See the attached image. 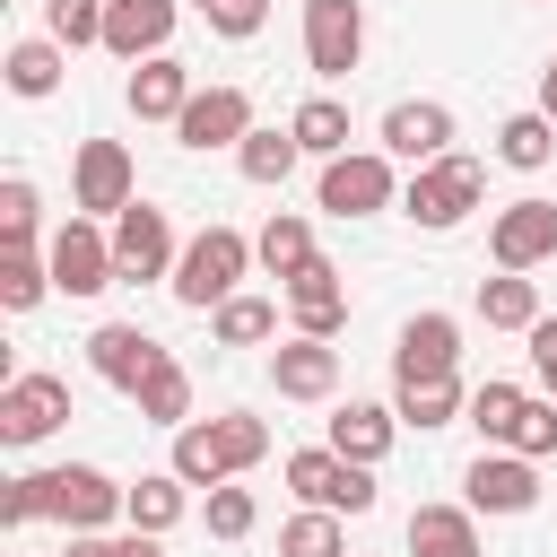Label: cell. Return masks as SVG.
I'll return each mask as SVG.
<instances>
[{
	"label": "cell",
	"mask_w": 557,
	"mask_h": 557,
	"mask_svg": "<svg viewBox=\"0 0 557 557\" xmlns=\"http://www.w3.org/2000/svg\"><path fill=\"white\" fill-rule=\"evenodd\" d=\"M487 200V165L479 157H435V165H409V183H400V218L409 226H426V235H453L470 209Z\"/></svg>",
	"instance_id": "1"
},
{
	"label": "cell",
	"mask_w": 557,
	"mask_h": 557,
	"mask_svg": "<svg viewBox=\"0 0 557 557\" xmlns=\"http://www.w3.org/2000/svg\"><path fill=\"white\" fill-rule=\"evenodd\" d=\"M244 270H252V235L244 226H200L191 244H183V261H174V305H191V313H218L235 287H244Z\"/></svg>",
	"instance_id": "2"
},
{
	"label": "cell",
	"mask_w": 557,
	"mask_h": 557,
	"mask_svg": "<svg viewBox=\"0 0 557 557\" xmlns=\"http://www.w3.org/2000/svg\"><path fill=\"white\" fill-rule=\"evenodd\" d=\"M392 165H400L392 148H348V157H322L313 200H322L331 218H374V209H392V200H400V174H392Z\"/></svg>",
	"instance_id": "3"
},
{
	"label": "cell",
	"mask_w": 557,
	"mask_h": 557,
	"mask_svg": "<svg viewBox=\"0 0 557 557\" xmlns=\"http://www.w3.org/2000/svg\"><path fill=\"white\" fill-rule=\"evenodd\" d=\"M35 496H44V513H52L61 531H104V522H122V505H131V487H113L96 461L35 470Z\"/></svg>",
	"instance_id": "4"
},
{
	"label": "cell",
	"mask_w": 557,
	"mask_h": 557,
	"mask_svg": "<svg viewBox=\"0 0 557 557\" xmlns=\"http://www.w3.org/2000/svg\"><path fill=\"white\" fill-rule=\"evenodd\" d=\"M278 479H287L305 505H331V513H374V470H366V461H348V453H331V444L287 453V461H278Z\"/></svg>",
	"instance_id": "5"
},
{
	"label": "cell",
	"mask_w": 557,
	"mask_h": 557,
	"mask_svg": "<svg viewBox=\"0 0 557 557\" xmlns=\"http://www.w3.org/2000/svg\"><path fill=\"white\" fill-rule=\"evenodd\" d=\"M461 505L470 513H531L540 505V461L513 444H479V461L461 470Z\"/></svg>",
	"instance_id": "6"
},
{
	"label": "cell",
	"mask_w": 557,
	"mask_h": 557,
	"mask_svg": "<svg viewBox=\"0 0 557 557\" xmlns=\"http://www.w3.org/2000/svg\"><path fill=\"white\" fill-rule=\"evenodd\" d=\"M131 200H139L131 148H122V139H78V157H70V209H87V218H122Z\"/></svg>",
	"instance_id": "7"
},
{
	"label": "cell",
	"mask_w": 557,
	"mask_h": 557,
	"mask_svg": "<svg viewBox=\"0 0 557 557\" xmlns=\"http://www.w3.org/2000/svg\"><path fill=\"white\" fill-rule=\"evenodd\" d=\"M44 261H52V287H61V296H104V287L122 278V270H113V235H104L96 218H70V226H52Z\"/></svg>",
	"instance_id": "8"
},
{
	"label": "cell",
	"mask_w": 557,
	"mask_h": 557,
	"mask_svg": "<svg viewBox=\"0 0 557 557\" xmlns=\"http://www.w3.org/2000/svg\"><path fill=\"white\" fill-rule=\"evenodd\" d=\"M366 61V0H305V70L348 78Z\"/></svg>",
	"instance_id": "9"
},
{
	"label": "cell",
	"mask_w": 557,
	"mask_h": 557,
	"mask_svg": "<svg viewBox=\"0 0 557 557\" xmlns=\"http://www.w3.org/2000/svg\"><path fill=\"white\" fill-rule=\"evenodd\" d=\"M174 261H183L174 218H165V209H148V200H131V209L113 218V270L139 287V278H174Z\"/></svg>",
	"instance_id": "10"
},
{
	"label": "cell",
	"mask_w": 557,
	"mask_h": 557,
	"mask_svg": "<svg viewBox=\"0 0 557 557\" xmlns=\"http://www.w3.org/2000/svg\"><path fill=\"white\" fill-rule=\"evenodd\" d=\"M487 261L496 270H540L557 261V200H505L487 218Z\"/></svg>",
	"instance_id": "11"
},
{
	"label": "cell",
	"mask_w": 557,
	"mask_h": 557,
	"mask_svg": "<svg viewBox=\"0 0 557 557\" xmlns=\"http://www.w3.org/2000/svg\"><path fill=\"white\" fill-rule=\"evenodd\" d=\"M461 366V322L453 313H409L400 322V339H392V383H435V374H453Z\"/></svg>",
	"instance_id": "12"
},
{
	"label": "cell",
	"mask_w": 557,
	"mask_h": 557,
	"mask_svg": "<svg viewBox=\"0 0 557 557\" xmlns=\"http://www.w3.org/2000/svg\"><path fill=\"white\" fill-rule=\"evenodd\" d=\"M70 418V383L61 374H9L0 383V444H44Z\"/></svg>",
	"instance_id": "13"
},
{
	"label": "cell",
	"mask_w": 557,
	"mask_h": 557,
	"mask_svg": "<svg viewBox=\"0 0 557 557\" xmlns=\"http://www.w3.org/2000/svg\"><path fill=\"white\" fill-rule=\"evenodd\" d=\"M383 148H392L400 165H435V157H453V104H435V96H400V104L383 113Z\"/></svg>",
	"instance_id": "14"
},
{
	"label": "cell",
	"mask_w": 557,
	"mask_h": 557,
	"mask_svg": "<svg viewBox=\"0 0 557 557\" xmlns=\"http://www.w3.org/2000/svg\"><path fill=\"white\" fill-rule=\"evenodd\" d=\"M278 296H287V313H296V331H305V339H339V322H348L339 261H322V252H313V261H305V270H296Z\"/></svg>",
	"instance_id": "15"
},
{
	"label": "cell",
	"mask_w": 557,
	"mask_h": 557,
	"mask_svg": "<svg viewBox=\"0 0 557 557\" xmlns=\"http://www.w3.org/2000/svg\"><path fill=\"white\" fill-rule=\"evenodd\" d=\"M87 366H96V383H113V392H139V383L165 366V339H148L139 322H104V331L87 339Z\"/></svg>",
	"instance_id": "16"
},
{
	"label": "cell",
	"mask_w": 557,
	"mask_h": 557,
	"mask_svg": "<svg viewBox=\"0 0 557 557\" xmlns=\"http://www.w3.org/2000/svg\"><path fill=\"white\" fill-rule=\"evenodd\" d=\"M174 17H183V0H104V52L148 61V52L174 44Z\"/></svg>",
	"instance_id": "17"
},
{
	"label": "cell",
	"mask_w": 557,
	"mask_h": 557,
	"mask_svg": "<svg viewBox=\"0 0 557 557\" xmlns=\"http://www.w3.org/2000/svg\"><path fill=\"white\" fill-rule=\"evenodd\" d=\"M244 131H252V96H244V87H191V104H183V122H174L183 148H235Z\"/></svg>",
	"instance_id": "18"
},
{
	"label": "cell",
	"mask_w": 557,
	"mask_h": 557,
	"mask_svg": "<svg viewBox=\"0 0 557 557\" xmlns=\"http://www.w3.org/2000/svg\"><path fill=\"white\" fill-rule=\"evenodd\" d=\"M270 383H278V400H331L339 392V348L296 331V339L270 348Z\"/></svg>",
	"instance_id": "19"
},
{
	"label": "cell",
	"mask_w": 557,
	"mask_h": 557,
	"mask_svg": "<svg viewBox=\"0 0 557 557\" xmlns=\"http://www.w3.org/2000/svg\"><path fill=\"white\" fill-rule=\"evenodd\" d=\"M122 104H131L139 122H183V104H191V70H183L174 52H148V61H131Z\"/></svg>",
	"instance_id": "20"
},
{
	"label": "cell",
	"mask_w": 557,
	"mask_h": 557,
	"mask_svg": "<svg viewBox=\"0 0 557 557\" xmlns=\"http://www.w3.org/2000/svg\"><path fill=\"white\" fill-rule=\"evenodd\" d=\"M322 444L374 470V461L400 444V409H383V400H339V409H331V426H322Z\"/></svg>",
	"instance_id": "21"
},
{
	"label": "cell",
	"mask_w": 557,
	"mask_h": 557,
	"mask_svg": "<svg viewBox=\"0 0 557 557\" xmlns=\"http://www.w3.org/2000/svg\"><path fill=\"white\" fill-rule=\"evenodd\" d=\"M165 470H183L200 496H209V487H226V479H235V453H226L218 418H183V426H174V453H165Z\"/></svg>",
	"instance_id": "22"
},
{
	"label": "cell",
	"mask_w": 557,
	"mask_h": 557,
	"mask_svg": "<svg viewBox=\"0 0 557 557\" xmlns=\"http://www.w3.org/2000/svg\"><path fill=\"white\" fill-rule=\"evenodd\" d=\"M183 513H191V479H183V470H139V479H131V505H122L131 531H157V540H165Z\"/></svg>",
	"instance_id": "23"
},
{
	"label": "cell",
	"mask_w": 557,
	"mask_h": 557,
	"mask_svg": "<svg viewBox=\"0 0 557 557\" xmlns=\"http://www.w3.org/2000/svg\"><path fill=\"white\" fill-rule=\"evenodd\" d=\"M409 557H487L470 505H418L409 513Z\"/></svg>",
	"instance_id": "24"
},
{
	"label": "cell",
	"mask_w": 557,
	"mask_h": 557,
	"mask_svg": "<svg viewBox=\"0 0 557 557\" xmlns=\"http://www.w3.org/2000/svg\"><path fill=\"white\" fill-rule=\"evenodd\" d=\"M252 261H261V270L287 287V278L313 261V226H305L296 209H270V218H261V235H252Z\"/></svg>",
	"instance_id": "25"
},
{
	"label": "cell",
	"mask_w": 557,
	"mask_h": 557,
	"mask_svg": "<svg viewBox=\"0 0 557 557\" xmlns=\"http://www.w3.org/2000/svg\"><path fill=\"white\" fill-rule=\"evenodd\" d=\"M296 157H305V148H296V131H287V122H278V131H261V122H252V131L235 139V165H244V183H261V191H278V183L296 174Z\"/></svg>",
	"instance_id": "26"
},
{
	"label": "cell",
	"mask_w": 557,
	"mask_h": 557,
	"mask_svg": "<svg viewBox=\"0 0 557 557\" xmlns=\"http://www.w3.org/2000/svg\"><path fill=\"white\" fill-rule=\"evenodd\" d=\"M479 322H487V331H531V322H540V287H531V270H496V278H479Z\"/></svg>",
	"instance_id": "27"
},
{
	"label": "cell",
	"mask_w": 557,
	"mask_h": 557,
	"mask_svg": "<svg viewBox=\"0 0 557 557\" xmlns=\"http://www.w3.org/2000/svg\"><path fill=\"white\" fill-rule=\"evenodd\" d=\"M392 409H400V426L435 435V426H453V418L470 409V392H461L453 374H435V383H392Z\"/></svg>",
	"instance_id": "28"
},
{
	"label": "cell",
	"mask_w": 557,
	"mask_h": 557,
	"mask_svg": "<svg viewBox=\"0 0 557 557\" xmlns=\"http://www.w3.org/2000/svg\"><path fill=\"white\" fill-rule=\"evenodd\" d=\"M61 52H70V44H52V35H17L9 61H0L9 96H52V87H61Z\"/></svg>",
	"instance_id": "29"
},
{
	"label": "cell",
	"mask_w": 557,
	"mask_h": 557,
	"mask_svg": "<svg viewBox=\"0 0 557 557\" xmlns=\"http://www.w3.org/2000/svg\"><path fill=\"white\" fill-rule=\"evenodd\" d=\"M496 157H505L513 174H540V165L557 157V122H548L540 104H531V113H505V122H496Z\"/></svg>",
	"instance_id": "30"
},
{
	"label": "cell",
	"mask_w": 557,
	"mask_h": 557,
	"mask_svg": "<svg viewBox=\"0 0 557 557\" xmlns=\"http://www.w3.org/2000/svg\"><path fill=\"white\" fill-rule=\"evenodd\" d=\"M287 131H296L305 157H348V104H339V96H305V104L287 113Z\"/></svg>",
	"instance_id": "31"
},
{
	"label": "cell",
	"mask_w": 557,
	"mask_h": 557,
	"mask_svg": "<svg viewBox=\"0 0 557 557\" xmlns=\"http://www.w3.org/2000/svg\"><path fill=\"white\" fill-rule=\"evenodd\" d=\"M44 287H52V261H44L35 244H0V305H9V313H35Z\"/></svg>",
	"instance_id": "32"
},
{
	"label": "cell",
	"mask_w": 557,
	"mask_h": 557,
	"mask_svg": "<svg viewBox=\"0 0 557 557\" xmlns=\"http://www.w3.org/2000/svg\"><path fill=\"white\" fill-rule=\"evenodd\" d=\"M209 331H218L226 348H261V339H278V305H270V296H244V287H235V296H226V305L209 313Z\"/></svg>",
	"instance_id": "33"
},
{
	"label": "cell",
	"mask_w": 557,
	"mask_h": 557,
	"mask_svg": "<svg viewBox=\"0 0 557 557\" xmlns=\"http://www.w3.org/2000/svg\"><path fill=\"white\" fill-rule=\"evenodd\" d=\"M522 400H531L522 383H496V374H487V383L470 392V409H461V418L479 426V444H513V426H522Z\"/></svg>",
	"instance_id": "34"
},
{
	"label": "cell",
	"mask_w": 557,
	"mask_h": 557,
	"mask_svg": "<svg viewBox=\"0 0 557 557\" xmlns=\"http://www.w3.org/2000/svg\"><path fill=\"white\" fill-rule=\"evenodd\" d=\"M278 557H348V531H339V513H331V505H305V513H287V522H278Z\"/></svg>",
	"instance_id": "35"
},
{
	"label": "cell",
	"mask_w": 557,
	"mask_h": 557,
	"mask_svg": "<svg viewBox=\"0 0 557 557\" xmlns=\"http://www.w3.org/2000/svg\"><path fill=\"white\" fill-rule=\"evenodd\" d=\"M131 400H139V418H148V426H183V418H191V374L165 357V366H157V374H148Z\"/></svg>",
	"instance_id": "36"
},
{
	"label": "cell",
	"mask_w": 557,
	"mask_h": 557,
	"mask_svg": "<svg viewBox=\"0 0 557 557\" xmlns=\"http://www.w3.org/2000/svg\"><path fill=\"white\" fill-rule=\"evenodd\" d=\"M200 522H209V540H252V522H261V496L226 479V487H209V496H200Z\"/></svg>",
	"instance_id": "37"
},
{
	"label": "cell",
	"mask_w": 557,
	"mask_h": 557,
	"mask_svg": "<svg viewBox=\"0 0 557 557\" xmlns=\"http://www.w3.org/2000/svg\"><path fill=\"white\" fill-rule=\"evenodd\" d=\"M44 35L70 44V52L104 44V0H44Z\"/></svg>",
	"instance_id": "38"
},
{
	"label": "cell",
	"mask_w": 557,
	"mask_h": 557,
	"mask_svg": "<svg viewBox=\"0 0 557 557\" xmlns=\"http://www.w3.org/2000/svg\"><path fill=\"white\" fill-rule=\"evenodd\" d=\"M35 218H44L35 183H26V174H9V183H0V244H35Z\"/></svg>",
	"instance_id": "39"
},
{
	"label": "cell",
	"mask_w": 557,
	"mask_h": 557,
	"mask_svg": "<svg viewBox=\"0 0 557 557\" xmlns=\"http://www.w3.org/2000/svg\"><path fill=\"white\" fill-rule=\"evenodd\" d=\"M218 435H226V453H235V479H244L252 461H270V418H252V409H226V418H218Z\"/></svg>",
	"instance_id": "40"
},
{
	"label": "cell",
	"mask_w": 557,
	"mask_h": 557,
	"mask_svg": "<svg viewBox=\"0 0 557 557\" xmlns=\"http://www.w3.org/2000/svg\"><path fill=\"white\" fill-rule=\"evenodd\" d=\"M513 453H531V461H548V453H557V400H548V392H531V400H522Z\"/></svg>",
	"instance_id": "41"
},
{
	"label": "cell",
	"mask_w": 557,
	"mask_h": 557,
	"mask_svg": "<svg viewBox=\"0 0 557 557\" xmlns=\"http://www.w3.org/2000/svg\"><path fill=\"white\" fill-rule=\"evenodd\" d=\"M200 17H209L226 44H252V35H261V17H270V0H209Z\"/></svg>",
	"instance_id": "42"
},
{
	"label": "cell",
	"mask_w": 557,
	"mask_h": 557,
	"mask_svg": "<svg viewBox=\"0 0 557 557\" xmlns=\"http://www.w3.org/2000/svg\"><path fill=\"white\" fill-rule=\"evenodd\" d=\"M522 339H531V374H540V392L557 400V313H540Z\"/></svg>",
	"instance_id": "43"
},
{
	"label": "cell",
	"mask_w": 557,
	"mask_h": 557,
	"mask_svg": "<svg viewBox=\"0 0 557 557\" xmlns=\"http://www.w3.org/2000/svg\"><path fill=\"white\" fill-rule=\"evenodd\" d=\"M0 522H9V531H26V522H44V496H35V470L0 487Z\"/></svg>",
	"instance_id": "44"
},
{
	"label": "cell",
	"mask_w": 557,
	"mask_h": 557,
	"mask_svg": "<svg viewBox=\"0 0 557 557\" xmlns=\"http://www.w3.org/2000/svg\"><path fill=\"white\" fill-rule=\"evenodd\" d=\"M61 557H113V540H104V531H70V540H61Z\"/></svg>",
	"instance_id": "45"
},
{
	"label": "cell",
	"mask_w": 557,
	"mask_h": 557,
	"mask_svg": "<svg viewBox=\"0 0 557 557\" xmlns=\"http://www.w3.org/2000/svg\"><path fill=\"white\" fill-rule=\"evenodd\" d=\"M113 557H165V540H157V531H122V540H113Z\"/></svg>",
	"instance_id": "46"
},
{
	"label": "cell",
	"mask_w": 557,
	"mask_h": 557,
	"mask_svg": "<svg viewBox=\"0 0 557 557\" xmlns=\"http://www.w3.org/2000/svg\"><path fill=\"white\" fill-rule=\"evenodd\" d=\"M540 113L557 122V52H548V70H540Z\"/></svg>",
	"instance_id": "47"
},
{
	"label": "cell",
	"mask_w": 557,
	"mask_h": 557,
	"mask_svg": "<svg viewBox=\"0 0 557 557\" xmlns=\"http://www.w3.org/2000/svg\"><path fill=\"white\" fill-rule=\"evenodd\" d=\"M183 9H209V0H183Z\"/></svg>",
	"instance_id": "48"
}]
</instances>
